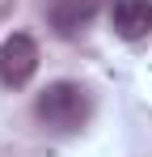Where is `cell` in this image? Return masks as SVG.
<instances>
[{"instance_id":"cell-1","label":"cell","mask_w":152,"mask_h":157,"mask_svg":"<svg viewBox=\"0 0 152 157\" xmlns=\"http://www.w3.org/2000/svg\"><path fill=\"white\" fill-rule=\"evenodd\" d=\"M34 110L55 132H80L89 123V115H93V98H89V89L80 81H51L47 89L38 94Z\"/></svg>"},{"instance_id":"cell-2","label":"cell","mask_w":152,"mask_h":157,"mask_svg":"<svg viewBox=\"0 0 152 157\" xmlns=\"http://www.w3.org/2000/svg\"><path fill=\"white\" fill-rule=\"evenodd\" d=\"M34 72H38V43L30 34H9L0 43V81L9 89H21Z\"/></svg>"},{"instance_id":"cell-3","label":"cell","mask_w":152,"mask_h":157,"mask_svg":"<svg viewBox=\"0 0 152 157\" xmlns=\"http://www.w3.org/2000/svg\"><path fill=\"white\" fill-rule=\"evenodd\" d=\"M110 26H114V34L127 38V43L152 34V0H118V4L110 9Z\"/></svg>"},{"instance_id":"cell-4","label":"cell","mask_w":152,"mask_h":157,"mask_svg":"<svg viewBox=\"0 0 152 157\" xmlns=\"http://www.w3.org/2000/svg\"><path fill=\"white\" fill-rule=\"evenodd\" d=\"M97 9H101V0H55L51 4V26H55V34H63V38H76L80 30L97 17Z\"/></svg>"}]
</instances>
